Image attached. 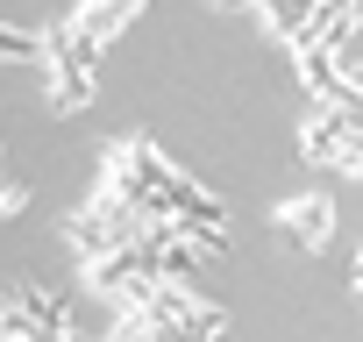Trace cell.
I'll return each instance as SVG.
<instances>
[{"mask_svg":"<svg viewBox=\"0 0 363 342\" xmlns=\"http://www.w3.org/2000/svg\"><path fill=\"white\" fill-rule=\"evenodd\" d=\"M299 157L320 171H342V179H363V128L342 107H306L299 121Z\"/></svg>","mask_w":363,"mask_h":342,"instance_id":"cell-1","label":"cell"},{"mask_svg":"<svg viewBox=\"0 0 363 342\" xmlns=\"http://www.w3.org/2000/svg\"><path fill=\"white\" fill-rule=\"evenodd\" d=\"M349 285H356V307H363V250L349 257Z\"/></svg>","mask_w":363,"mask_h":342,"instance_id":"cell-4","label":"cell"},{"mask_svg":"<svg viewBox=\"0 0 363 342\" xmlns=\"http://www.w3.org/2000/svg\"><path fill=\"white\" fill-rule=\"evenodd\" d=\"M271 228H278V243H285V250L320 257V250L335 243V200H328V193H292V200H278V207H271Z\"/></svg>","mask_w":363,"mask_h":342,"instance_id":"cell-2","label":"cell"},{"mask_svg":"<svg viewBox=\"0 0 363 342\" xmlns=\"http://www.w3.org/2000/svg\"><path fill=\"white\" fill-rule=\"evenodd\" d=\"M29 207V186H0V214H22Z\"/></svg>","mask_w":363,"mask_h":342,"instance_id":"cell-3","label":"cell"}]
</instances>
